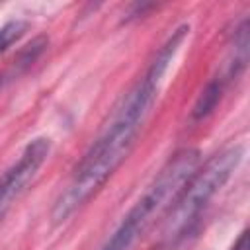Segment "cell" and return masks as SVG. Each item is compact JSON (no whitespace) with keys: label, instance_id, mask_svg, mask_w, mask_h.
Here are the masks:
<instances>
[{"label":"cell","instance_id":"1","mask_svg":"<svg viewBox=\"0 0 250 250\" xmlns=\"http://www.w3.org/2000/svg\"><path fill=\"white\" fill-rule=\"evenodd\" d=\"M186 31H189L188 25H182L168 37V41L162 45L146 72L129 90L105 131L98 137V141L90 146L82 162L76 166L66 189L61 191V195L57 197L51 211L53 223H62L76 209H80L125 160L145 119L150 113V107L158 96L160 82L178 47L182 45Z\"/></svg>","mask_w":250,"mask_h":250},{"label":"cell","instance_id":"2","mask_svg":"<svg viewBox=\"0 0 250 250\" xmlns=\"http://www.w3.org/2000/svg\"><path fill=\"white\" fill-rule=\"evenodd\" d=\"M197 166L199 152L195 148H186L174 154V158L166 162V166L158 172L143 197L131 207V211L123 217L119 227L100 250H131L143 236V232L150 227L158 211L174 203L176 195L182 191L184 184L189 180Z\"/></svg>","mask_w":250,"mask_h":250},{"label":"cell","instance_id":"3","mask_svg":"<svg viewBox=\"0 0 250 250\" xmlns=\"http://www.w3.org/2000/svg\"><path fill=\"white\" fill-rule=\"evenodd\" d=\"M242 156L244 148L234 145L211 156L203 168H195V172L184 184L182 191L176 195L174 205H170V213L164 225V238L176 240L186 232V229H189L203 207L215 197V193L236 170Z\"/></svg>","mask_w":250,"mask_h":250},{"label":"cell","instance_id":"4","mask_svg":"<svg viewBox=\"0 0 250 250\" xmlns=\"http://www.w3.org/2000/svg\"><path fill=\"white\" fill-rule=\"evenodd\" d=\"M51 150V143L45 137H37L27 143L20 158L0 176V221L20 197L25 186L35 178L37 170L43 166Z\"/></svg>","mask_w":250,"mask_h":250},{"label":"cell","instance_id":"5","mask_svg":"<svg viewBox=\"0 0 250 250\" xmlns=\"http://www.w3.org/2000/svg\"><path fill=\"white\" fill-rule=\"evenodd\" d=\"M223 86H225L223 78H215L203 88V92L199 94V98L193 105V111H191L193 119H203L217 107V104L221 100V94H223Z\"/></svg>","mask_w":250,"mask_h":250},{"label":"cell","instance_id":"6","mask_svg":"<svg viewBox=\"0 0 250 250\" xmlns=\"http://www.w3.org/2000/svg\"><path fill=\"white\" fill-rule=\"evenodd\" d=\"M27 29V23L21 21V20H14V21H8L6 25L0 27V53L6 51L12 43H16Z\"/></svg>","mask_w":250,"mask_h":250},{"label":"cell","instance_id":"7","mask_svg":"<svg viewBox=\"0 0 250 250\" xmlns=\"http://www.w3.org/2000/svg\"><path fill=\"white\" fill-rule=\"evenodd\" d=\"M230 250H248V230H246V229H244V230L240 232V236L234 240V244H232Z\"/></svg>","mask_w":250,"mask_h":250}]
</instances>
